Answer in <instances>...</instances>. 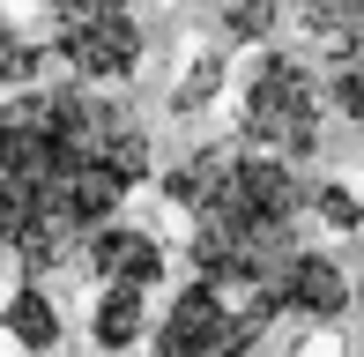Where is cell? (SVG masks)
Segmentation results:
<instances>
[{
    "label": "cell",
    "instance_id": "277c9868",
    "mask_svg": "<svg viewBox=\"0 0 364 357\" xmlns=\"http://www.w3.org/2000/svg\"><path fill=\"white\" fill-rule=\"evenodd\" d=\"M260 328L268 320L230 305L223 290H208L193 275L171 305H164L156 335H149V357H260Z\"/></svg>",
    "mask_w": 364,
    "mask_h": 357
},
{
    "label": "cell",
    "instance_id": "ba28073f",
    "mask_svg": "<svg viewBox=\"0 0 364 357\" xmlns=\"http://www.w3.org/2000/svg\"><path fill=\"white\" fill-rule=\"evenodd\" d=\"M297 23H305L320 68H357L364 75V0H297Z\"/></svg>",
    "mask_w": 364,
    "mask_h": 357
},
{
    "label": "cell",
    "instance_id": "30bf717a",
    "mask_svg": "<svg viewBox=\"0 0 364 357\" xmlns=\"http://www.w3.org/2000/svg\"><path fill=\"white\" fill-rule=\"evenodd\" d=\"M60 328H68V320H60V305L45 298L38 283H23V290H8V305H0V335H8V343H23V350H53L60 343Z\"/></svg>",
    "mask_w": 364,
    "mask_h": 357
},
{
    "label": "cell",
    "instance_id": "7a4b0ae2",
    "mask_svg": "<svg viewBox=\"0 0 364 357\" xmlns=\"http://www.w3.org/2000/svg\"><path fill=\"white\" fill-rule=\"evenodd\" d=\"M164 193L193 223V275L230 305L275 320V275L305 246V171L245 142H216L164 178Z\"/></svg>",
    "mask_w": 364,
    "mask_h": 357
},
{
    "label": "cell",
    "instance_id": "5b68a950",
    "mask_svg": "<svg viewBox=\"0 0 364 357\" xmlns=\"http://www.w3.org/2000/svg\"><path fill=\"white\" fill-rule=\"evenodd\" d=\"M53 53L68 60L82 82H127L141 68V23L127 0H82L53 8Z\"/></svg>",
    "mask_w": 364,
    "mask_h": 357
},
{
    "label": "cell",
    "instance_id": "4fadbf2b",
    "mask_svg": "<svg viewBox=\"0 0 364 357\" xmlns=\"http://www.w3.org/2000/svg\"><path fill=\"white\" fill-rule=\"evenodd\" d=\"M275 30H283V0H223V38L268 45Z\"/></svg>",
    "mask_w": 364,
    "mask_h": 357
},
{
    "label": "cell",
    "instance_id": "5bb4252c",
    "mask_svg": "<svg viewBox=\"0 0 364 357\" xmlns=\"http://www.w3.org/2000/svg\"><path fill=\"white\" fill-rule=\"evenodd\" d=\"M38 68H45V45L30 38V30H0V90H30L38 82Z\"/></svg>",
    "mask_w": 364,
    "mask_h": 357
},
{
    "label": "cell",
    "instance_id": "8992f818",
    "mask_svg": "<svg viewBox=\"0 0 364 357\" xmlns=\"http://www.w3.org/2000/svg\"><path fill=\"white\" fill-rule=\"evenodd\" d=\"M350 305H357V290H350V275H342L335 253L297 246L290 268L275 275V313H297V320H312V328H335Z\"/></svg>",
    "mask_w": 364,
    "mask_h": 357
},
{
    "label": "cell",
    "instance_id": "8fae6325",
    "mask_svg": "<svg viewBox=\"0 0 364 357\" xmlns=\"http://www.w3.org/2000/svg\"><path fill=\"white\" fill-rule=\"evenodd\" d=\"M223 82H230V60H223V53H193V60H186V75L171 82V112H178V119L208 112V97H216Z\"/></svg>",
    "mask_w": 364,
    "mask_h": 357
},
{
    "label": "cell",
    "instance_id": "9c48e42d",
    "mask_svg": "<svg viewBox=\"0 0 364 357\" xmlns=\"http://www.w3.org/2000/svg\"><path fill=\"white\" fill-rule=\"evenodd\" d=\"M149 335V290H134V283H97V313H90V343L97 350H134Z\"/></svg>",
    "mask_w": 364,
    "mask_h": 357
},
{
    "label": "cell",
    "instance_id": "52a82bcc",
    "mask_svg": "<svg viewBox=\"0 0 364 357\" xmlns=\"http://www.w3.org/2000/svg\"><path fill=\"white\" fill-rule=\"evenodd\" d=\"M82 261H90L97 283H134V290H156L164 283V238L141 231V223H97L90 246H82Z\"/></svg>",
    "mask_w": 364,
    "mask_h": 357
},
{
    "label": "cell",
    "instance_id": "9a60e30c",
    "mask_svg": "<svg viewBox=\"0 0 364 357\" xmlns=\"http://www.w3.org/2000/svg\"><path fill=\"white\" fill-rule=\"evenodd\" d=\"M38 8H82V0H38Z\"/></svg>",
    "mask_w": 364,
    "mask_h": 357
},
{
    "label": "cell",
    "instance_id": "7c38bea8",
    "mask_svg": "<svg viewBox=\"0 0 364 357\" xmlns=\"http://www.w3.org/2000/svg\"><path fill=\"white\" fill-rule=\"evenodd\" d=\"M305 216H320L327 231H364V201L342 186V178H312L305 186Z\"/></svg>",
    "mask_w": 364,
    "mask_h": 357
},
{
    "label": "cell",
    "instance_id": "3957f363",
    "mask_svg": "<svg viewBox=\"0 0 364 357\" xmlns=\"http://www.w3.org/2000/svg\"><path fill=\"white\" fill-rule=\"evenodd\" d=\"M238 142L268 149L283 164H305L327 142V97H320V68H305L283 45H260L253 68L238 75Z\"/></svg>",
    "mask_w": 364,
    "mask_h": 357
},
{
    "label": "cell",
    "instance_id": "6da1fadb",
    "mask_svg": "<svg viewBox=\"0 0 364 357\" xmlns=\"http://www.w3.org/2000/svg\"><path fill=\"white\" fill-rule=\"evenodd\" d=\"M156 149L119 97L90 82H30L0 105V253L30 275L82 261L97 223L149 186Z\"/></svg>",
    "mask_w": 364,
    "mask_h": 357
}]
</instances>
